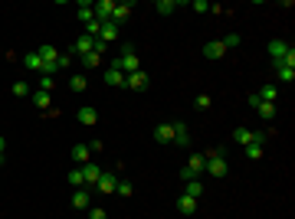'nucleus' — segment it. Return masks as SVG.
Segmentation results:
<instances>
[{
	"mask_svg": "<svg viewBox=\"0 0 295 219\" xmlns=\"http://www.w3.org/2000/svg\"><path fill=\"white\" fill-rule=\"evenodd\" d=\"M121 167H125V163H115L112 170H102V177H99L92 193H115V186H118V180H121Z\"/></svg>",
	"mask_w": 295,
	"mask_h": 219,
	"instance_id": "nucleus-1",
	"label": "nucleus"
},
{
	"mask_svg": "<svg viewBox=\"0 0 295 219\" xmlns=\"http://www.w3.org/2000/svg\"><path fill=\"white\" fill-rule=\"evenodd\" d=\"M204 170H207L204 154H190L187 167H181V180H184V183H187V180H200V177H204Z\"/></svg>",
	"mask_w": 295,
	"mask_h": 219,
	"instance_id": "nucleus-2",
	"label": "nucleus"
},
{
	"mask_svg": "<svg viewBox=\"0 0 295 219\" xmlns=\"http://www.w3.org/2000/svg\"><path fill=\"white\" fill-rule=\"evenodd\" d=\"M95 43H99V40H92V36H79V40L72 43V49H69V56H72V59H82V56H89V52L95 49Z\"/></svg>",
	"mask_w": 295,
	"mask_h": 219,
	"instance_id": "nucleus-6",
	"label": "nucleus"
},
{
	"mask_svg": "<svg viewBox=\"0 0 295 219\" xmlns=\"http://www.w3.org/2000/svg\"><path fill=\"white\" fill-rule=\"evenodd\" d=\"M148 85H151V79H148V72H144V69H138V72L125 75V89H131V92H144Z\"/></svg>",
	"mask_w": 295,
	"mask_h": 219,
	"instance_id": "nucleus-7",
	"label": "nucleus"
},
{
	"mask_svg": "<svg viewBox=\"0 0 295 219\" xmlns=\"http://www.w3.org/2000/svg\"><path fill=\"white\" fill-rule=\"evenodd\" d=\"M30 101H33V108H40L43 115H50L53 112V98H50V92H30Z\"/></svg>",
	"mask_w": 295,
	"mask_h": 219,
	"instance_id": "nucleus-12",
	"label": "nucleus"
},
{
	"mask_svg": "<svg viewBox=\"0 0 295 219\" xmlns=\"http://www.w3.org/2000/svg\"><path fill=\"white\" fill-rule=\"evenodd\" d=\"M10 92H13V98H27V95H30V85H27V82H13Z\"/></svg>",
	"mask_w": 295,
	"mask_h": 219,
	"instance_id": "nucleus-33",
	"label": "nucleus"
},
{
	"mask_svg": "<svg viewBox=\"0 0 295 219\" xmlns=\"http://www.w3.org/2000/svg\"><path fill=\"white\" fill-rule=\"evenodd\" d=\"M190 10H193V13H207V10H210V4H207V0H193Z\"/></svg>",
	"mask_w": 295,
	"mask_h": 219,
	"instance_id": "nucleus-39",
	"label": "nucleus"
},
{
	"mask_svg": "<svg viewBox=\"0 0 295 219\" xmlns=\"http://www.w3.org/2000/svg\"><path fill=\"white\" fill-rule=\"evenodd\" d=\"M99 121V112L92 105H85V108H79V124H85V128H92V124Z\"/></svg>",
	"mask_w": 295,
	"mask_h": 219,
	"instance_id": "nucleus-26",
	"label": "nucleus"
},
{
	"mask_svg": "<svg viewBox=\"0 0 295 219\" xmlns=\"http://www.w3.org/2000/svg\"><path fill=\"white\" fill-rule=\"evenodd\" d=\"M79 20H82V23L95 20V13H92V4H89V0H82V4H79Z\"/></svg>",
	"mask_w": 295,
	"mask_h": 219,
	"instance_id": "nucleus-31",
	"label": "nucleus"
},
{
	"mask_svg": "<svg viewBox=\"0 0 295 219\" xmlns=\"http://www.w3.org/2000/svg\"><path fill=\"white\" fill-rule=\"evenodd\" d=\"M23 66L27 69H33V72H43V59H40V52H27V56H23Z\"/></svg>",
	"mask_w": 295,
	"mask_h": 219,
	"instance_id": "nucleus-27",
	"label": "nucleus"
},
{
	"mask_svg": "<svg viewBox=\"0 0 295 219\" xmlns=\"http://www.w3.org/2000/svg\"><path fill=\"white\" fill-rule=\"evenodd\" d=\"M131 10H135V4H115V13H112V20H115V23L121 26V23H125V20L131 17Z\"/></svg>",
	"mask_w": 295,
	"mask_h": 219,
	"instance_id": "nucleus-24",
	"label": "nucleus"
},
{
	"mask_svg": "<svg viewBox=\"0 0 295 219\" xmlns=\"http://www.w3.org/2000/svg\"><path fill=\"white\" fill-rule=\"evenodd\" d=\"M99 30H102V23H99V20L85 23V36H92V40H99Z\"/></svg>",
	"mask_w": 295,
	"mask_h": 219,
	"instance_id": "nucleus-35",
	"label": "nucleus"
},
{
	"mask_svg": "<svg viewBox=\"0 0 295 219\" xmlns=\"http://www.w3.org/2000/svg\"><path fill=\"white\" fill-rule=\"evenodd\" d=\"M184 197L200 200L204 197V180H187V183H184Z\"/></svg>",
	"mask_w": 295,
	"mask_h": 219,
	"instance_id": "nucleus-19",
	"label": "nucleus"
},
{
	"mask_svg": "<svg viewBox=\"0 0 295 219\" xmlns=\"http://www.w3.org/2000/svg\"><path fill=\"white\" fill-rule=\"evenodd\" d=\"M69 183H72L76 190H82V186H85V180H82V167H72V170H69Z\"/></svg>",
	"mask_w": 295,
	"mask_h": 219,
	"instance_id": "nucleus-30",
	"label": "nucleus"
},
{
	"mask_svg": "<svg viewBox=\"0 0 295 219\" xmlns=\"http://www.w3.org/2000/svg\"><path fill=\"white\" fill-rule=\"evenodd\" d=\"M72 66V56L69 52H59V59H56V69H69Z\"/></svg>",
	"mask_w": 295,
	"mask_h": 219,
	"instance_id": "nucleus-38",
	"label": "nucleus"
},
{
	"mask_svg": "<svg viewBox=\"0 0 295 219\" xmlns=\"http://www.w3.org/2000/svg\"><path fill=\"white\" fill-rule=\"evenodd\" d=\"M105 85H112V89H125V72H118V69H105Z\"/></svg>",
	"mask_w": 295,
	"mask_h": 219,
	"instance_id": "nucleus-22",
	"label": "nucleus"
},
{
	"mask_svg": "<svg viewBox=\"0 0 295 219\" xmlns=\"http://www.w3.org/2000/svg\"><path fill=\"white\" fill-rule=\"evenodd\" d=\"M289 52H295V49L285 40H273V43H269V59H273V62H282Z\"/></svg>",
	"mask_w": 295,
	"mask_h": 219,
	"instance_id": "nucleus-10",
	"label": "nucleus"
},
{
	"mask_svg": "<svg viewBox=\"0 0 295 219\" xmlns=\"http://www.w3.org/2000/svg\"><path fill=\"white\" fill-rule=\"evenodd\" d=\"M256 95H259L262 101H273V105H276V98H279V89H276V85H262V92H256Z\"/></svg>",
	"mask_w": 295,
	"mask_h": 219,
	"instance_id": "nucleus-29",
	"label": "nucleus"
},
{
	"mask_svg": "<svg viewBox=\"0 0 295 219\" xmlns=\"http://www.w3.org/2000/svg\"><path fill=\"white\" fill-rule=\"evenodd\" d=\"M92 13H95L99 23L112 20V13H115V0H95V4H92Z\"/></svg>",
	"mask_w": 295,
	"mask_h": 219,
	"instance_id": "nucleus-9",
	"label": "nucleus"
},
{
	"mask_svg": "<svg viewBox=\"0 0 295 219\" xmlns=\"http://www.w3.org/2000/svg\"><path fill=\"white\" fill-rule=\"evenodd\" d=\"M154 141H158V144H170V141H174V124L161 121L158 128H154Z\"/></svg>",
	"mask_w": 295,
	"mask_h": 219,
	"instance_id": "nucleus-14",
	"label": "nucleus"
},
{
	"mask_svg": "<svg viewBox=\"0 0 295 219\" xmlns=\"http://www.w3.org/2000/svg\"><path fill=\"white\" fill-rule=\"evenodd\" d=\"M40 92H53V75H40Z\"/></svg>",
	"mask_w": 295,
	"mask_h": 219,
	"instance_id": "nucleus-40",
	"label": "nucleus"
},
{
	"mask_svg": "<svg viewBox=\"0 0 295 219\" xmlns=\"http://www.w3.org/2000/svg\"><path fill=\"white\" fill-rule=\"evenodd\" d=\"M177 213H181V216H193V213H197V200H190V197L181 193V197H177Z\"/></svg>",
	"mask_w": 295,
	"mask_h": 219,
	"instance_id": "nucleus-18",
	"label": "nucleus"
},
{
	"mask_svg": "<svg viewBox=\"0 0 295 219\" xmlns=\"http://www.w3.org/2000/svg\"><path fill=\"white\" fill-rule=\"evenodd\" d=\"M108 69H118V72H138L141 69V59H138V52H128V56H115V59H108Z\"/></svg>",
	"mask_w": 295,
	"mask_h": 219,
	"instance_id": "nucleus-3",
	"label": "nucleus"
},
{
	"mask_svg": "<svg viewBox=\"0 0 295 219\" xmlns=\"http://www.w3.org/2000/svg\"><path fill=\"white\" fill-rule=\"evenodd\" d=\"M204 56H207V59H223V56H227V49H223L220 40H210V43L204 46Z\"/></svg>",
	"mask_w": 295,
	"mask_h": 219,
	"instance_id": "nucleus-20",
	"label": "nucleus"
},
{
	"mask_svg": "<svg viewBox=\"0 0 295 219\" xmlns=\"http://www.w3.org/2000/svg\"><path fill=\"white\" fill-rule=\"evenodd\" d=\"M89 219H108V216H105V209H99V206H89Z\"/></svg>",
	"mask_w": 295,
	"mask_h": 219,
	"instance_id": "nucleus-41",
	"label": "nucleus"
},
{
	"mask_svg": "<svg viewBox=\"0 0 295 219\" xmlns=\"http://www.w3.org/2000/svg\"><path fill=\"white\" fill-rule=\"evenodd\" d=\"M69 89H72V92H85V89H89V79H85L82 72H76L72 79H69Z\"/></svg>",
	"mask_w": 295,
	"mask_h": 219,
	"instance_id": "nucleus-28",
	"label": "nucleus"
},
{
	"mask_svg": "<svg viewBox=\"0 0 295 219\" xmlns=\"http://www.w3.org/2000/svg\"><path fill=\"white\" fill-rule=\"evenodd\" d=\"M99 177H102V167L99 163H82V180H85V190H95V183H99Z\"/></svg>",
	"mask_w": 295,
	"mask_h": 219,
	"instance_id": "nucleus-8",
	"label": "nucleus"
},
{
	"mask_svg": "<svg viewBox=\"0 0 295 219\" xmlns=\"http://www.w3.org/2000/svg\"><path fill=\"white\" fill-rule=\"evenodd\" d=\"M102 56H105V43H102V40H99V43H95V49H92V52H89V56H82L79 62H82V66H85V69H95V66H102Z\"/></svg>",
	"mask_w": 295,
	"mask_h": 219,
	"instance_id": "nucleus-11",
	"label": "nucleus"
},
{
	"mask_svg": "<svg viewBox=\"0 0 295 219\" xmlns=\"http://www.w3.org/2000/svg\"><path fill=\"white\" fill-rule=\"evenodd\" d=\"M220 43H223V49L230 52V49H236V46H239V36H236V33H227V36H223Z\"/></svg>",
	"mask_w": 295,
	"mask_h": 219,
	"instance_id": "nucleus-34",
	"label": "nucleus"
},
{
	"mask_svg": "<svg viewBox=\"0 0 295 219\" xmlns=\"http://www.w3.org/2000/svg\"><path fill=\"white\" fill-rule=\"evenodd\" d=\"M0 167H4V163H0Z\"/></svg>",
	"mask_w": 295,
	"mask_h": 219,
	"instance_id": "nucleus-44",
	"label": "nucleus"
},
{
	"mask_svg": "<svg viewBox=\"0 0 295 219\" xmlns=\"http://www.w3.org/2000/svg\"><path fill=\"white\" fill-rule=\"evenodd\" d=\"M72 206L76 209H89L92 206V190H85V186H82V190H76L72 193Z\"/></svg>",
	"mask_w": 295,
	"mask_h": 219,
	"instance_id": "nucleus-17",
	"label": "nucleus"
},
{
	"mask_svg": "<svg viewBox=\"0 0 295 219\" xmlns=\"http://www.w3.org/2000/svg\"><path fill=\"white\" fill-rule=\"evenodd\" d=\"M174 124V141H170V144H177V147H187L190 144V128L184 121H170Z\"/></svg>",
	"mask_w": 295,
	"mask_h": 219,
	"instance_id": "nucleus-13",
	"label": "nucleus"
},
{
	"mask_svg": "<svg viewBox=\"0 0 295 219\" xmlns=\"http://www.w3.org/2000/svg\"><path fill=\"white\" fill-rule=\"evenodd\" d=\"M204 160H207V170H204V174H210L213 180H223V177L230 174L227 157H204Z\"/></svg>",
	"mask_w": 295,
	"mask_h": 219,
	"instance_id": "nucleus-4",
	"label": "nucleus"
},
{
	"mask_svg": "<svg viewBox=\"0 0 295 219\" xmlns=\"http://www.w3.org/2000/svg\"><path fill=\"white\" fill-rule=\"evenodd\" d=\"M184 7H187L184 0H158V13H161V17H170L174 10H184Z\"/></svg>",
	"mask_w": 295,
	"mask_h": 219,
	"instance_id": "nucleus-16",
	"label": "nucleus"
},
{
	"mask_svg": "<svg viewBox=\"0 0 295 219\" xmlns=\"http://www.w3.org/2000/svg\"><path fill=\"white\" fill-rule=\"evenodd\" d=\"M250 105L256 108V115H259L262 121H273L276 118V105H273V101H262L259 95H250Z\"/></svg>",
	"mask_w": 295,
	"mask_h": 219,
	"instance_id": "nucleus-5",
	"label": "nucleus"
},
{
	"mask_svg": "<svg viewBox=\"0 0 295 219\" xmlns=\"http://www.w3.org/2000/svg\"><path fill=\"white\" fill-rule=\"evenodd\" d=\"M276 75H279V82H289V85H292V79H295V69H289V66H279V69H276Z\"/></svg>",
	"mask_w": 295,
	"mask_h": 219,
	"instance_id": "nucleus-32",
	"label": "nucleus"
},
{
	"mask_svg": "<svg viewBox=\"0 0 295 219\" xmlns=\"http://www.w3.org/2000/svg\"><path fill=\"white\" fill-rule=\"evenodd\" d=\"M197 108H200V112H207V108H210V95H197Z\"/></svg>",
	"mask_w": 295,
	"mask_h": 219,
	"instance_id": "nucleus-42",
	"label": "nucleus"
},
{
	"mask_svg": "<svg viewBox=\"0 0 295 219\" xmlns=\"http://www.w3.org/2000/svg\"><path fill=\"white\" fill-rule=\"evenodd\" d=\"M36 52H40V59H43V66H56V59H59V52H56V49H53V46H50V43H43V46H40V49H36Z\"/></svg>",
	"mask_w": 295,
	"mask_h": 219,
	"instance_id": "nucleus-25",
	"label": "nucleus"
},
{
	"mask_svg": "<svg viewBox=\"0 0 295 219\" xmlns=\"http://www.w3.org/2000/svg\"><path fill=\"white\" fill-rule=\"evenodd\" d=\"M118 33H121V26H118L115 20H105V23H102V30H99L102 43H112V40H118Z\"/></svg>",
	"mask_w": 295,
	"mask_h": 219,
	"instance_id": "nucleus-15",
	"label": "nucleus"
},
{
	"mask_svg": "<svg viewBox=\"0 0 295 219\" xmlns=\"http://www.w3.org/2000/svg\"><path fill=\"white\" fill-rule=\"evenodd\" d=\"M72 160H76V167L89 163V160H92V151H89V144H76V147H72Z\"/></svg>",
	"mask_w": 295,
	"mask_h": 219,
	"instance_id": "nucleus-21",
	"label": "nucleus"
},
{
	"mask_svg": "<svg viewBox=\"0 0 295 219\" xmlns=\"http://www.w3.org/2000/svg\"><path fill=\"white\" fill-rule=\"evenodd\" d=\"M233 141L236 144H253V128H246V124H236V131H233Z\"/></svg>",
	"mask_w": 295,
	"mask_h": 219,
	"instance_id": "nucleus-23",
	"label": "nucleus"
},
{
	"mask_svg": "<svg viewBox=\"0 0 295 219\" xmlns=\"http://www.w3.org/2000/svg\"><path fill=\"white\" fill-rule=\"evenodd\" d=\"M115 193H118V197H131V183H128V180H118Z\"/></svg>",
	"mask_w": 295,
	"mask_h": 219,
	"instance_id": "nucleus-37",
	"label": "nucleus"
},
{
	"mask_svg": "<svg viewBox=\"0 0 295 219\" xmlns=\"http://www.w3.org/2000/svg\"><path fill=\"white\" fill-rule=\"evenodd\" d=\"M246 157H250V160H259V157H262V144H246Z\"/></svg>",
	"mask_w": 295,
	"mask_h": 219,
	"instance_id": "nucleus-36",
	"label": "nucleus"
},
{
	"mask_svg": "<svg viewBox=\"0 0 295 219\" xmlns=\"http://www.w3.org/2000/svg\"><path fill=\"white\" fill-rule=\"evenodd\" d=\"M4 151H7V141L0 138V163H4Z\"/></svg>",
	"mask_w": 295,
	"mask_h": 219,
	"instance_id": "nucleus-43",
	"label": "nucleus"
}]
</instances>
